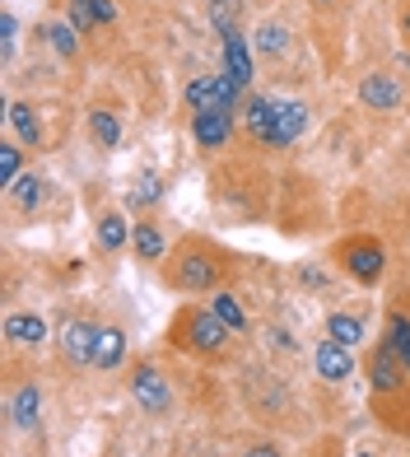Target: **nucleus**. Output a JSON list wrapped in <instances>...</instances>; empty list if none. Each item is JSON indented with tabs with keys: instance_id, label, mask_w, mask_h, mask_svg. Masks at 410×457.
Instances as JSON below:
<instances>
[{
	"instance_id": "aec40b11",
	"label": "nucleus",
	"mask_w": 410,
	"mask_h": 457,
	"mask_svg": "<svg viewBox=\"0 0 410 457\" xmlns=\"http://www.w3.org/2000/svg\"><path fill=\"white\" fill-rule=\"evenodd\" d=\"M131 247L140 253V262H159V257H163V228H159L154 220L131 224Z\"/></svg>"
},
{
	"instance_id": "f03ea898",
	"label": "nucleus",
	"mask_w": 410,
	"mask_h": 457,
	"mask_svg": "<svg viewBox=\"0 0 410 457\" xmlns=\"http://www.w3.org/2000/svg\"><path fill=\"white\" fill-rule=\"evenodd\" d=\"M234 331L224 327L210 308H182L177 322H173V345L177 350H192V355H219L229 345Z\"/></svg>"
},
{
	"instance_id": "7ed1b4c3",
	"label": "nucleus",
	"mask_w": 410,
	"mask_h": 457,
	"mask_svg": "<svg viewBox=\"0 0 410 457\" xmlns=\"http://www.w3.org/2000/svg\"><path fill=\"white\" fill-rule=\"evenodd\" d=\"M336 262H340L359 285H378L382 271H387V253H382L378 238H345V243L336 247Z\"/></svg>"
},
{
	"instance_id": "f3484780",
	"label": "nucleus",
	"mask_w": 410,
	"mask_h": 457,
	"mask_svg": "<svg viewBox=\"0 0 410 457\" xmlns=\"http://www.w3.org/2000/svg\"><path fill=\"white\" fill-rule=\"evenodd\" d=\"M5 127H10V136H14L19 145H43V121H37L33 103H10Z\"/></svg>"
},
{
	"instance_id": "412c9836",
	"label": "nucleus",
	"mask_w": 410,
	"mask_h": 457,
	"mask_svg": "<svg viewBox=\"0 0 410 457\" xmlns=\"http://www.w3.org/2000/svg\"><path fill=\"white\" fill-rule=\"evenodd\" d=\"M43 37L52 43L56 56H79V29L70 24V19H47V24H43Z\"/></svg>"
},
{
	"instance_id": "72a5a7b5",
	"label": "nucleus",
	"mask_w": 410,
	"mask_h": 457,
	"mask_svg": "<svg viewBox=\"0 0 410 457\" xmlns=\"http://www.w3.org/2000/svg\"><path fill=\"white\" fill-rule=\"evenodd\" d=\"M275 345H280V350H299V341H294V337H290V331H284V327L275 331Z\"/></svg>"
},
{
	"instance_id": "20e7f679",
	"label": "nucleus",
	"mask_w": 410,
	"mask_h": 457,
	"mask_svg": "<svg viewBox=\"0 0 410 457\" xmlns=\"http://www.w3.org/2000/svg\"><path fill=\"white\" fill-rule=\"evenodd\" d=\"M182 103H187L192 112H210V108H234L238 103V85L229 75H196L187 89H182Z\"/></svg>"
},
{
	"instance_id": "cd10ccee",
	"label": "nucleus",
	"mask_w": 410,
	"mask_h": 457,
	"mask_svg": "<svg viewBox=\"0 0 410 457\" xmlns=\"http://www.w3.org/2000/svg\"><path fill=\"white\" fill-rule=\"evenodd\" d=\"M159 201H163V178L159 173H140L135 192H131V205H135V211H145V205H159Z\"/></svg>"
},
{
	"instance_id": "39448f33",
	"label": "nucleus",
	"mask_w": 410,
	"mask_h": 457,
	"mask_svg": "<svg viewBox=\"0 0 410 457\" xmlns=\"http://www.w3.org/2000/svg\"><path fill=\"white\" fill-rule=\"evenodd\" d=\"M131 397L145 406V415H168L173 411V387L154 364H135L131 369Z\"/></svg>"
},
{
	"instance_id": "7c9ffc66",
	"label": "nucleus",
	"mask_w": 410,
	"mask_h": 457,
	"mask_svg": "<svg viewBox=\"0 0 410 457\" xmlns=\"http://www.w3.org/2000/svg\"><path fill=\"white\" fill-rule=\"evenodd\" d=\"M210 19L219 33H229L234 29V0H210Z\"/></svg>"
},
{
	"instance_id": "423d86ee",
	"label": "nucleus",
	"mask_w": 410,
	"mask_h": 457,
	"mask_svg": "<svg viewBox=\"0 0 410 457\" xmlns=\"http://www.w3.org/2000/svg\"><path fill=\"white\" fill-rule=\"evenodd\" d=\"M368 387H373L378 397H392V392L406 387V364H401L387 345L368 350Z\"/></svg>"
},
{
	"instance_id": "a211bd4d",
	"label": "nucleus",
	"mask_w": 410,
	"mask_h": 457,
	"mask_svg": "<svg viewBox=\"0 0 410 457\" xmlns=\"http://www.w3.org/2000/svg\"><path fill=\"white\" fill-rule=\"evenodd\" d=\"M37 411H43V392H37L33 383L14 387V397H10V420H14L19 429H37Z\"/></svg>"
},
{
	"instance_id": "6e6552de",
	"label": "nucleus",
	"mask_w": 410,
	"mask_h": 457,
	"mask_svg": "<svg viewBox=\"0 0 410 457\" xmlns=\"http://www.w3.org/2000/svg\"><path fill=\"white\" fill-rule=\"evenodd\" d=\"M219 37H224V75H229L238 89H248L252 85V37H242L238 29L219 33Z\"/></svg>"
},
{
	"instance_id": "473e14b6",
	"label": "nucleus",
	"mask_w": 410,
	"mask_h": 457,
	"mask_svg": "<svg viewBox=\"0 0 410 457\" xmlns=\"http://www.w3.org/2000/svg\"><path fill=\"white\" fill-rule=\"evenodd\" d=\"M238 457H280V448H275V444H257V448H248V453H238Z\"/></svg>"
},
{
	"instance_id": "4468645a",
	"label": "nucleus",
	"mask_w": 410,
	"mask_h": 457,
	"mask_svg": "<svg viewBox=\"0 0 410 457\" xmlns=\"http://www.w3.org/2000/svg\"><path fill=\"white\" fill-rule=\"evenodd\" d=\"M127 360V331L121 327H98V341H94V369H121Z\"/></svg>"
},
{
	"instance_id": "ddd939ff",
	"label": "nucleus",
	"mask_w": 410,
	"mask_h": 457,
	"mask_svg": "<svg viewBox=\"0 0 410 457\" xmlns=\"http://www.w3.org/2000/svg\"><path fill=\"white\" fill-rule=\"evenodd\" d=\"M5 341L10 345H24V350L29 345L37 350V345L47 341V322L37 318V313H5Z\"/></svg>"
},
{
	"instance_id": "9d476101",
	"label": "nucleus",
	"mask_w": 410,
	"mask_h": 457,
	"mask_svg": "<svg viewBox=\"0 0 410 457\" xmlns=\"http://www.w3.org/2000/svg\"><path fill=\"white\" fill-rule=\"evenodd\" d=\"M359 103H368V108H378V112H392L406 103V89H401V79L373 71V75L359 79Z\"/></svg>"
},
{
	"instance_id": "bb28decb",
	"label": "nucleus",
	"mask_w": 410,
	"mask_h": 457,
	"mask_svg": "<svg viewBox=\"0 0 410 457\" xmlns=\"http://www.w3.org/2000/svg\"><path fill=\"white\" fill-rule=\"evenodd\" d=\"M19 178H24V145H19V140H5V145H0V187L10 192Z\"/></svg>"
},
{
	"instance_id": "dca6fc26",
	"label": "nucleus",
	"mask_w": 410,
	"mask_h": 457,
	"mask_svg": "<svg viewBox=\"0 0 410 457\" xmlns=\"http://www.w3.org/2000/svg\"><path fill=\"white\" fill-rule=\"evenodd\" d=\"M252 47H257V56H271V61H280V56H290V47H294V33L284 29V24H275V19H266V24H257V33H252Z\"/></svg>"
},
{
	"instance_id": "f704fd0d",
	"label": "nucleus",
	"mask_w": 410,
	"mask_h": 457,
	"mask_svg": "<svg viewBox=\"0 0 410 457\" xmlns=\"http://www.w3.org/2000/svg\"><path fill=\"white\" fill-rule=\"evenodd\" d=\"M401 37H406V47H410V10L401 14Z\"/></svg>"
},
{
	"instance_id": "b1692460",
	"label": "nucleus",
	"mask_w": 410,
	"mask_h": 457,
	"mask_svg": "<svg viewBox=\"0 0 410 457\" xmlns=\"http://www.w3.org/2000/svg\"><path fill=\"white\" fill-rule=\"evenodd\" d=\"M127 238H131V224L121 220L117 211L98 215V247H108V253H121V247H127Z\"/></svg>"
},
{
	"instance_id": "f257e3e1",
	"label": "nucleus",
	"mask_w": 410,
	"mask_h": 457,
	"mask_svg": "<svg viewBox=\"0 0 410 457\" xmlns=\"http://www.w3.org/2000/svg\"><path fill=\"white\" fill-rule=\"evenodd\" d=\"M219 257L210 253V247H201V243H187V247H177V253L168 257V285L182 289V295H205V289H215L219 285Z\"/></svg>"
},
{
	"instance_id": "c9c22d12",
	"label": "nucleus",
	"mask_w": 410,
	"mask_h": 457,
	"mask_svg": "<svg viewBox=\"0 0 410 457\" xmlns=\"http://www.w3.org/2000/svg\"><path fill=\"white\" fill-rule=\"evenodd\" d=\"M359 457H368V453H359Z\"/></svg>"
},
{
	"instance_id": "c85d7f7f",
	"label": "nucleus",
	"mask_w": 410,
	"mask_h": 457,
	"mask_svg": "<svg viewBox=\"0 0 410 457\" xmlns=\"http://www.w3.org/2000/svg\"><path fill=\"white\" fill-rule=\"evenodd\" d=\"M14 52H19V19L5 10V14H0V56L14 61Z\"/></svg>"
},
{
	"instance_id": "1a4fd4ad",
	"label": "nucleus",
	"mask_w": 410,
	"mask_h": 457,
	"mask_svg": "<svg viewBox=\"0 0 410 457\" xmlns=\"http://www.w3.org/2000/svg\"><path fill=\"white\" fill-rule=\"evenodd\" d=\"M192 136H196L201 150H219V145H229V136H234V108L196 112L192 117Z\"/></svg>"
},
{
	"instance_id": "f8f14e48",
	"label": "nucleus",
	"mask_w": 410,
	"mask_h": 457,
	"mask_svg": "<svg viewBox=\"0 0 410 457\" xmlns=\"http://www.w3.org/2000/svg\"><path fill=\"white\" fill-rule=\"evenodd\" d=\"M313 364H317V378H326V383H345V378L355 373V355H350V345H340V341H332V337H326V341L317 345Z\"/></svg>"
},
{
	"instance_id": "4be33fe9",
	"label": "nucleus",
	"mask_w": 410,
	"mask_h": 457,
	"mask_svg": "<svg viewBox=\"0 0 410 457\" xmlns=\"http://www.w3.org/2000/svg\"><path fill=\"white\" fill-rule=\"evenodd\" d=\"M10 196H14V205H19L24 215H33L37 205H43V196H47V182L37 178V173H24V178L10 187Z\"/></svg>"
},
{
	"instance_id": "0eeeda50",
	"label": "nucleus",
	"mask_w": 410,
	"mask_h": 457,
	"mask_svg": "<svg viewBox=\"0 0 410 457\" xmlns=\"http://www.w3.org/2000/svg\"><path fill=\"white\" fill-rule=\"evenodd\" d=\"M61 360L66 364H94V341H98V327L89 318H70L61 327Z\"/></svg>"
},
{
	"instance_id": "9b49d317",
	"label": "nucleus",
	"mask_w": 410,
	"mask_h": 457,
	"mask_svg": "<svg viewBox=\"0 0 410 457\" xmlns=\"http://www.w3.org/2000/svg\"><path fill=\"white\" fill-rule=\"evenodd\" d=\"M308 112L303 103H280L275 98V131H271V150H290V145L308 131Z\"/></svg>"
},
{
	"instance_id": "6ab92c4d",
	"label": "nucleus",
	"mask_w": 410,
	"mask_h": 457,
	"mask_svg": "<svg viewBox=\"0 0 410 457\" xmlns=\"http://www.w3.org/2000/svg\"><path fill=\"white\" fill-rule=\"evenodd\" d=\"M242 121H248V131H252L261 145H271V131H275V98L257 94L248 108H242Z\"/></svg>"
},
{
	"instance_id": "393cba45",
	"label": "nucleus",
	"mask_w": 410,
	"mask_h": 457,
	"mask_svg": "<svg viewBox=\"0 0 410 457\" xmlns=\"http://www.w3.org/2000/svg\"><path fill=\"white\" fill-rule=\"evenodd\" d=\"M210 313L229 327V331H248V313H242V303L229 295V289H219V295L210 299Z\"/></svg>"
},
{
	"instance_id": "c756f323",
	"label": "nucleus",
	"mask_w": 410,
	"mask_h": 457,
	"mask_svg": "<svg viewBox=\"0 0 410 457\" xmlns=\"http://www.w3.org/2000/svg\"><path fill=\"white\" fill-rule=\"evenodd\" d=\"M66 19L79 29V33H89V29H98V14L85 5V0H66Z\"/></svg>"
},
{
	"instance_id": "2eb2a0df",
	"label": "nucleus",
	"mask_w": 410,
	"mask_h": 457,
	"mask_svg": "<svg viewBox=\"0 0 410 457\" xmlns=\"http://www.w3.org/2000/svg\"><path fill=\"white\" fill-rule=\"evenodd\" d=\"M382 345L392 350V355L406 364V373H410V313H406V308H392V313H387V322H382Z\"/></svg>"
},
{
	"instance_id": "a878e982",
	"label": "nucleus",
	"mask_w": 410,
	"mask_h": 457,
	"mask_svg": "<svg viewBox=\"0 0 410 457\" xmlns=\"http://www.w3.org/2000/svg\"><path fill=\"white\" fill-rule=\"evenodd\" d=\"M326 337L355 350V345L364 341V322H359L355 313H332V318H326Z\"/></svg>"
},
{
	"instance_id": "2f4dec72",
	"label": "nucleus",
	"mask_w": 410,
	"mask_h": 457,
	"mask_svg": "<svg viewBox=\"0 0 410 457\" xmlns=\"http://www.w3.org/2000/svg\"><path fill=\"white\" fill-rule=\"evenodd\" d=\"M85 5L98 14V24H112V19H117V5H112V0H85Z\"/></svg>"
},
{
	"instance_id": "5701e85b",
	"label": "nucleus",
	"mask_w": 410,
	"mask_h": 457,
	"mask_svg": "<svg viewBox=\"0 0 410 457\" xmlns=\"http://www.w3.org/2000/svg\"><path fill=\"white\" fill-rule=\"evenodd\" d=\"M89 136H94L98 150H112V145L121 140V117H117V112H108V108L89 112Z\"/></svg>"
}]
</instances>
